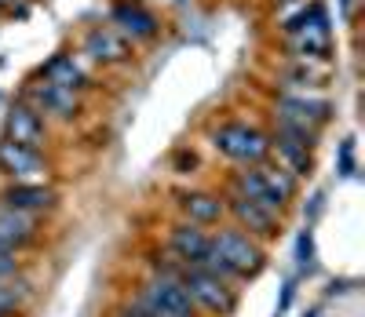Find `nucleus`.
Segmentation results:
<instances>
[{
  "label": "nucleus",
  "mask_w": 365,
  "mask_h": 317,
  "mask_svg": "<svg viewBox=\"0 0 365 317\" xmlns=\"http://www.w3.org/2000/svg\"><path fill=\"white\" fill-rule=\"evenodd\" d=\"M194 168H197V157L187 153V150H179V153H175V172H179V175H194Z\"/></svg>",
  "instance_id": "25"
},
{
  "label": "nucleus",
  "mask_w": 365,
  "mask_h": 317,
  "mask_svg": "<svg viewBox=\"0 0 365 317\" xmlns=\"http://www.w3.org/2000/svg\"><path fill=\"white\" fill-rule=\"evenodd\" d=\"M347 175H354V139H347L340 146V179H347Z\"/></svg>",
  "instance_id": "24"
},
{
  "label": "nucleus",
  "mask_w": 365,
  "mask_h": 317,
  "mask_svg": "<svg viewBox=\"0 0 365 317\" xmlns=\"http://www.w3.org/2000/svg\"><path fill=\"white\" fill-rule=\"evenodd\" d=\"M270 157H274V165H282L289 175L296 179H307L314 172V153L311 150H303V146H292V142H274L270 139Z\"/></svg>",
  "instance_id": "18"
},
{
  "label": "nucleus",
  "mask_w": 365,
  "mask_h": 317,
  "mask_svg": "<svg viewBox=\"0 0 365 317\" xmlns=\"http://www.w3.org/2000/svg\"><path fill=\"white\" fill-rule=\"evenodd\" d=\"M172 4H187V0H172Z\"/></svg>",
  "instance_id": "30"
},
{
  "label": "nucleus",
  "mask_w": 365,
  "mask_h": 317,
  "mask_svg": "<svg viewBox=\"0 0 365 317\" xmlns=\"http://www.w3.org/2000/svg\"><path fill=\"white\" fill-rule=\"evenodd\" d=\"M4 139L19 142V146H29V150H44L48 146V120L26 99H19L4 113Z\"/></svg>",
  "instance_id": "12"
},
{
  "label": "nucleus",
  "mask_w": 365,
  "mask_h": 317,
  "mask_svg": "<svg viewBox=\"0 0 365 317\" xmlns=\"http://www.w3.org/2000/svg\"><path fill=\"white\" fill-rule=\"evenodd\" d=\"M22 99L34 106L44 120H58V124H70V120H77L81 117V110H84V99L77 91H70V88H58V84H51V80H34L26 91H22Z\"/></svg>",
  "instance_id": "6"
},
{
  "label": "nucleus",
  "mask_w": 365,
  "mask_h": 317,
  "mask_svg": "<svg viewBox=\"0 0 365 317\" xmlns=\"http://www.w3.org/2000/svg\"><path fill=\"white\" fill-rule=\"evenodd\" d=\"M37 241H41V219L0 201V244L22 256V251L34 248Z\"/></svg>",
  "instance_id": "16"
},
{
  "label": "nucleus",
  "mask_w": 365,
  "mask_h": 317,
  "mask_svg": "<svg viewBox=\"0 0 365 317\" xmlns=\"http://www.w3.org/2000/svg\"><path fill=\"white\" fill-rule=\"evenodd\" d=\"M227 189L237 197H245L274 215H285V208L296 201L299 194V179L289 175L282 165H274V161H263V165H252V168H237L230 172L227 179Z\"/></svg>",
  "instance_id": "3"
},
{
  "label": "nucleus",
  "mask_w": 365,
  "mask_h": 317,
  "mask_svg": "<svg viewBox=\"0 0 365 317\" xmlns=\"http://www.w3.org/2000/svg\"><path fill=\"white\" fill-rule=\"evenodd\" d=\"M113 317H146L139 306H132V303H120L117 310H113Z\"/></svg>",
  "instance_id": "27"
},
{
  "label": "nucleus",
  "mask_w": 365,
  "mask_h": 317,
  "mask_svg": "<svg viewBox=\"0 0 365 317\" xmlns=\"http://www.w3.org/2000/svg\"><path fill=\"white\" fill-rule=\"evenodd\" d=\"M340 19H351V0H340Z\"/></svg>",
  "instance_id": "28"
},
{
  "label": "nucleus",
  "mask_w": 365,
  "mask_h": 317,
  "mask_svg": "<svg viewBox=\"0 0 365 317\" xmlns=\"http://www.w3.org/2000/svg\"><path fill=\"white\" fill-rule=\"evenodd\" d=\"M0 201L26 212V215H51L58 208V201H63V194L51 186V182H8L4 189H0Z\"/></svg>",
  "instance_id": "14"
},
{
  "label": "nucleus",
  "mask_w": 365,
  "mask_h": 317,
  "mask_svg": "<svg viewBox=\"0 0 365 317\" xmlns=\"http://www.w3.org/2000/svg\"><path fill=\"white\" fill-rule=\"evenodd\" d=\"M296 270L299 274H314V230H299L296 237Z\"/></svg>",
  "instance_id": "22"
},
{
  "label": "nucleus",
  "mask_w": 365,
  "mask_h": 317,
  "mask_svg": "<svg viewBox=\"0 0 365 317\" xmlns=\"http://www.w3.org/2000/svg\"><path fill=\"white\" fill-rule=\"evenodd\" d=\"M282 80H285V91H311L325 80V66H311V62L296 58L292 66L282 70Z\"/></svg>",
  "instance_id": "21"
},
{
  "label": "nucleus",
  "mask_w": 365,
  "mask_h": 317,
  "mask_svg": "<svg viewBox=\"0 0 365 317\" xmlns=\"http://www.w3.org/2000/svg\"><path fill=\"white\" fill-rule=\"evenodd\" d=\"M0 317H4V313H0Z\"/></svg>",
  "instance_id": "31"
},
{
  "label": "nucleus",
  "mask_w": 365,
  "mask_h": 317,
  "mask_svg": "<svg viewBox=\"0 0 365 317\" xmlns=\"http://www.w3.org/2000/svg\"><path fill=\"white\" fill-rule=\"evenodd\" d=\"M29 299H34V289H29V281H22V274L11 281H0V313L4 317H19Z\"/></svg>",
  "instance_id": "20"
},
{
  "label": "nucleus",
  "mask_w": 365,
  "mask_h": 317,
  "mask_svg": "<svg viewBox=\"0 0 365 317\" xmlns=\"http://www.w3.org/2000/svg\"><path fill=\"white\" fill-rule=\"evenodd\" d=\"M175 212L182 223H194L201 230H216L223 227L227 208H223V194L216 189H179L175 194Z\"/></svg>",
  "instance_id": "11"
},
{
  "label": "nucleus",
  "mask_w": 365,
  "mask_h": 317,
  "mask_svg": "<svg viewBox=\"0 0 365 317\" xmlns=\"http://www.w3.org/2000/svg\"><path fill=\"white\" fill-rule=\"evenodd\" d=\"M132 306H139L146 317H201L190 303V296L182 292V284L172 274H146L135 292L128 299Z\"/></svg>",
  "instance_id": "5"
},
{
  "label": "nucleus",
  "mask_w": 365,
  "mask_h": 317,
  "mask_svg": "<svg viewBox=\"0 0 365 317\" xmlns=\"http://www.w3.org/2000/svg\"><path fill=\"white\" fill-rule=\"evenodd\" d=\"M81 55H88L99 66H120V62L132 58V44L113 26H91L81 41Z\"/></svg>",
  "instance_id": "15"
},
{
  "label": "nucleus",
  "mask_w": 365,
  "mask_h": 317,
  "mask_svg": "<svg viewBox=\"0 0 365 317\" xmlns=\"http://www.w3.org/2000/svg\"><path fill=\"white\" fill-rule=\"evenodd\" d=\"M150 274H172L182 284V292L190 296L194 310L205 313V317H230L237 310L241 292L234 289V284H227L223 277L208 274L205 266H179V263H172L161 251V259L150 263Z\"/></svg>",
  "instance_id": "2"
},
{
  "label": "nucleus",
  "mask_w": 365,
  "mask_h": 317,
  "mask_svg": "<svg viewBox=\"0 0 365 317\" xmlns=\"http://www.w3.org/2000/svg\"><path fill=\"white\" fill-rule=\"evenodd\" d=\"M223 208H227L230 227L245 230L259 244H270L274 237H282V215H274V212H267V208H259L245 197H237V194H230V189H223Z\"/></svg>",
  "instance_id": "7"
},
{
  "label": "nucleus",
  "mask_w": 365,
  "mask_h": 317,
  "mask_svg": "<svg viewBox=\"0 0 365 317\" xmlns=\"http://www.w3.org/2000/svg\"><path fill=\"white\" fill-rule=\"evenodd\" d=\"M208 142L220 157H227L230 165L237 168H252V165H263L270 161V139L263 128L249 120H223L208 132Z\"/></svg>",
  "instance_id": "4"
},
{
  "label": "nucleus",
  "mask_w": 365,
  "mask_h": 317,
  "mask_svg": "<svg viewBox=\"0 0 365 317\" xmlns=\"http://www.w3.org/2000/svg\"><path fill=\"white\" fill-rule=\"evenodd\" d=\"M110 26L128 44H146V41H154L161 33L158 15L150 11L146 4H139V0H113L110 4Z\"/></svg>",
  "instance_id": "9"
},
{
  "label": "nucleus",
  "mask_w": 365,
  "mask_h": 317,
  "mask_svg": "<svg viewBox=\"0 0 365 317\" xmlns=\"http://www.w3.org/2000/svg\"><path fill=\"white\" fill-rule=\"evenodd\" d=\"M267 139H274V142H292V146H303V150H311V153H314L322 132L307 128V124H292V120L270 117V132H267Z\"/></svg>",
  "instance_id": "19"
},
{
  "label": "nucleus",
  "mask_w": 365,
  "mask_h": 317,
  "mask_svg": "<svg viewBox=\"0 0 365 317\" xmlns=\"http://www.w3.org/2000/svg\"><path fill=\"white\" fill-rule=\"evenodd\" d=\"M278 120H292V124H307V128L322 132L332 120V103L322 95H307V91H278L274 95V113Z\"/></svg>",
  "instance_id": "8"
},
{
  "label": "nucleus",
  "mask_w": 365,
  "mask_h": 317,
  "mask_svg": "<svg viewBox=\"0 0 365 317\" xmlns=\"http://www.w3.org/2000/svg\"><path fill=\"white\" fill-rule=\"evenodd\" d=\"M292 296H296V284L289 281V284H285V289H282V299H278V313H274V317H285V310H289V303H292Z\"/></svg>",
  "instance_id": "26"
},
{
  "label": "nucleus",
  "mask_w": 365,
  "mask_h": 317,
  "mask_svg": "<svg viewBox=\"0 0 365 317\" xmlns=\"http://www.w3.org/2000/svg\"><path fill=\"white\" fill-rule=\"evenodd\" d=\"M201 266L237 289V284H245V281L263 274V266H267V244H259L245 230L223 223L216 230H208V256H205Z\"/></svg>",
  "instance_id": "1"
},
{
  "label": "nucleus",
  "mask_w": 365,
  "mask_h": 317,
  "mask_svg": "<svg viewBox=\"0 0 365 317\" xmlns=\"http://www.w3.org/2000/svg\"><path fill=\"white\" fill-rule=\"evenodd\" d=\"M303 317H318V310H307V313H303Z\"/></svg>",
  "instance_id": "29"
},
{
  "label": "nucleus",
  "mask_w": 365,
  "mask_h": 317,
  "mask_svg": "<svg viewBox=\"0 0 365 317\" xmlns=\"http://www.w3.org/2000/svg\"><path fill=\"white\" fill-rule=\"evenodd\" d=\"M19 274H22V259H19V251H11V248L0 244V281H11V277H19Z\"/></svg>",
  "instance_id": "23"
},
{
  "label": "nucleus",
  "mask_w": 365,
  "mask_h": 317,
  "mask_svg": "<svg viewBox=\"0 0 365 317\" xmlns=\"http://www.w3.org/2000/svg\"><path fill=\"white\" fill-rule=\"evenodd\" d=\"M48 172L51 165L44 150H29V146L0 139V175L8 182H48Z\"/></svg>",
  "instance_id": "10"
},
{
  "label": "nucleus",
  "mask_w": 365,
  "mask_h": 317,
  "mask_svg": "<svg viewBox=\"0 0 365 317\" xmlns=\"http://www.w3.org/2000/svg\"><path fill=\"white\" fill-rule=\"evenodd\" d=\"M37 77H41V80H51V84H58V88H70V91H77V95H84V91L91 88V73H88V66H84L73 51H55L44 66L37 70Z\"/></svg>",
  "instance_id": "17"
},
{
  "label": "nucleus",
  "mask_w": 365,
  "mask_h": 317,
  "mask_svg": "<svg viewBox=\"0 0 365 317\" xmlns=\"http://www.w3.org/2000/svg\"><path fill=\"white\" fill-rule=\"evenodd\" d=\"M165 256L179 266H201L205 256H208V230L175 219L165 234Z\"/></svg>",
  "instance_id": "13"
}]
</instances>
